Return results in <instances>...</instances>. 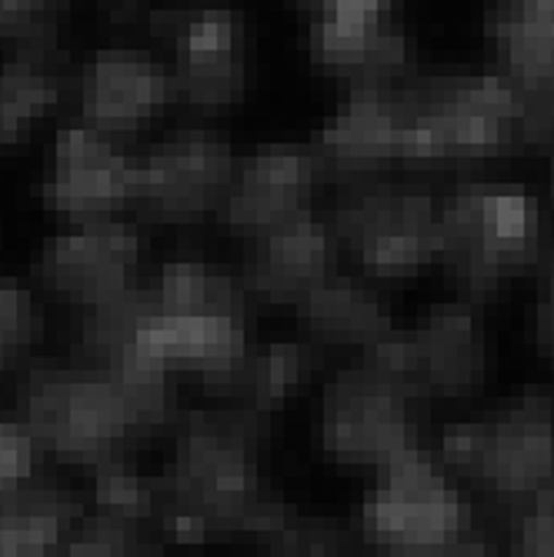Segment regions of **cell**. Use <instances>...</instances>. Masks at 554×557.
<instances>
[{"label":"cell","instance_id":"33","mask_svg":"<svg viewBox=\"0 0 554 557\" xmlns=\"http://www.w3.org/2000/svg\"><path fill=\"white\" fill-rule=\"evenodd\" d=\"M534 341L544 354H554V297L541 294L534 311Z\"/></svg>","mask_w":554,"mask_h":557},{"label":"cell","instance_id":"14","mask_svg":"<svg viewBox=\"0 0 554 557\" xmlns=\"http://www.w3.org/2000/svg\"><path fill=\"white\" fill-rule=\"evenodd\" d=\"M401 134H405L401 87H347L341 108L321 124L315 158L324 177L361 181L401 164Z\"/></svg>","mask_w":554,"mask_h":557},{"label":"cell","instance_id":"9","mask_svg":"<svg viewBox=\"0 0 554 557\" xmlns=\"http://www.w3.org/2000/svg\"><path fill=\"white\" fill-rule=\"evenodd\" d=\"M415 394L374 368L368 358L324 387L321 444L341 465H374L378 471L415 450Z\"/></svg>","mask_w":554,"mask_h":557},{"label":"cell","instance_id":"18","mask_svg":"<svg viewBox=\"0 0 554 557\" xmlns=\"http://www.w3.org/2000/svg\"><path fill=\"white\" fill-rule=\"evenodd\" d=\"M311 61L347 81L361 84H391L411 61V44L394 24V17L378 14H337L305 21Z\"/></svg>","mask_w":554,"mask_h":557},{"label":"cell","instance_id":"12","mask_svg":"<svg viewBox=\"0 0 554 557\" xmlns=\"http://www.w3.org/2000/svg\"><path fill=\"white\" fill-rule=\"evenodd\" d=\"M140 231L131 221H90L74 224L50 240L34 264L37 277L58 297L84 308L108 304L137 284Z\"/></svg>","mask_w":554,"mask_h":557},{"label":"cell","instance_id":"1","mask_svg":"<svg viewBox=\"0 0 554 557\" xmlns=\"http://www.w3.org/2000/svg\"><path fill=\"white\" fill-rule=\"evenodd\" d=\"M401 164L415 171L475 168L521 140L518 97L497 67L415 81L401 87Z\"/></svg>","mask_w":554,"mask_h":557},{"label":"cell","instance_id":"13","mask_svg":"<svg viewBox=\"0 0 554 557\" xmlns=\"http://www.w3.org/2000/svg\"><path fill=\"white\" fill-rule=\"evenodd\" d=\"M44 200L71 224L108 221L137 200V161L114 137L87 124H67L54 144V164L44 181Z\"/></svg>","mask_w":554,"mask_h":557},{"label":"cell","instance_id":"34","mask_svg":"<svg viewBox=\"0 0 554 557\" xmlns=\"http://www.w3.org/2000/svg\"><path fill=\"white\" fill-rule=\"evenodd\" d=\"M100 4H108V8H114L118 14H127L134 4H137V0H100Z\"/></svg>","mask_w":554,"mask_h":557},{"label":"cell","instance_id":"25","mask_svg":"<svg viewBox=\"0 0 554 557\" xmlns=\"http://www.w3.org/2000/svg\"><path fill=\"white\" fill-rule=\"evenodd\" d=\"M305 368L308 350L300 344H271L264 354L247 361L234 391L244 397V408H255L264 414L294 391V384L305 377Z\"/></svg>","mask_w":554,"mask_h":557},{"label":"cell","instance_id":"35","mask_svg":"<svg viewBox=\"0 0 554 557\" xmlns=\"http://www.w3.org/2000/svg\"><path fill=\"white\" fill-rule=\"evenodd\" d=\"M551 190H554V161H551Z\"/></svg>","mask_w":554,"mask_h":557},{"label":"cell","instance_id":"27","mask_svg":"<svg viewBox=\"0 0 554 557\" xmlns=\"http://www.w3.org/2000/svg\"><path fill=\"white\" fill-rule=\"evenodd\" d=\"M61 0H0V40L17 50L58 47Z\"/></svg>","mask_w":554,"mask_h":557},{"label":"cell","instance_id":"28","mask_svg":"<svg viewBox=\"0 0 554 557\" xmlns=\"http://www.w3.org/2000/svg\"><path fill=\"white\" fill-rule=\"evenodd\" d=\"M37 337V304L27 284L0 277V371L21 361Z\"/></svg>","mask_w":554,"mask_h":557},{"label":"cell","instance_id":"24","mask_svg":"<svg viewBox=\"0 0 554 557\" xmlns=\"http://www.w3.org/2000/svg\"><path fill=\"white\" fill-rule=\"evenodd\" d=\"M87 500L94 504L97 515H108L118 521L140 524L158 515V497L155 484L144 481L134 465L121 458H108L94 468H87Z\"/></svg>","mask_w":554,"mask_h":557},{"label":"cell","instance_id":"21","mask_svg":"<svg viewBox=\"0 0 554 557\" xmlns=\"http://www.w3.org/2000/svg\"><path fill=\"white\" fill-rule=\"evenodd\" d=\"M81 515V497L64 487L27 484L0 494V557H58Z\"/></svg>","mask_w":554,"mask_h":557},{"label":"cell","instance_id":"19","mask_svg":"<svg viewBox=\"0 0 554 557\" xmlns=\"http://www.w3.org/2000/svg\"><path fill=\"white\" fill-rule=\"evenodd\" d=\"M297 324L315 347H361L365 354L394 334L384 300L358 277L337 274L297 304Z\"/></svg>","mask_w":554,"mask_h":557},{"label":"cell","instance_id":"5","mask_svg":"<svg viewBox=\"0 0 554 557\" xmlns=\"http://www.w3.org/2000/svg\"><path fill=\"white\" fill-rule=\"evenodd\" d=\"M441 454L494 494L538 497L554 487V400L525 394L481 421L458 424L444 434Z\"/></svg>","mask_w":554,"mask_h":557},{"label":"cell","instance_id":"30","mask_svg":"<svg viewBox=\"0 0 554 557\" xmlns=\"http://www.w3.org/2000/svg\"><path fill=\"white\" fill-rule=\"evenodd\" d=\"M40 441L24 418H0V494L34 484Z\"/></svg>","mask_w":554,"mask_h":557},{"label":"cell","instance_id":"29","mask_svg":"<svg viewBox=\"0 0 554 557\" xmlns=\"http://www.w3.org/2000/svg\"><path fill=\"white\" fill-rule=\"evenodd\" d=\"M347 544V531L331 521H305V518H287L281 531L271 537V547L278 557H337Z\"/></svg>","mask_w":554,"mask_h":557},{"label":"cell","instance_id":"7","mask_svg":"<svg viewBox=\"0 0 554 557\" xmlns=\"http://www.w3.org/2000/svg\"><path fill=\"white\" fill-rule=\"evenodd\" d=\"M147 27L174 50V94L194 114H227L247 90V27L241 11L218 4L150 11Z\"/></svg>","mask_w":554,"mask_h":557},{"label":"cell","instance_id":"16","mask_svg":"<svg viewBox=\"0 0 554 557\" xmlns=\"http://www.w3.org/2000/svg\"><path fill=\"white\" fill-rule=\"evenodd\" d=\"M321 177L324 171L315 158V147L268 144L237 168L218 218L247 237L261 234L297 214H308L311 194Z\"/></svg>","mask_w":554,"mask_h":557},{"label":"cell","instance_id":"4","mask_svg":"<svg viewBox=\"0 0 554 557\" xmlns=\"http://www.w3.org/2000/svg\"><path fill=\"white\" fill-rule=\"evenodd\" d=\"M21 418L58 461L81 468L118 458V447L140 434L114 381L94 364H34L21 394Z\"/></svg>","mask_w":554,"mask_h":557},{"label":"cell","instance_id":"31","mask_svg":"<svg viewBox=\"0 0 554 557\" xmlns=\"http://www.w3.org/2000/svg\"><path fill=\"white\" fill-rule=\"evenodd\" d=\"M512 557H554V487L541 491L518 518L512 534Z\"/></svg>","mask_w":554,"mask_h":557},{"label":"cell","instance_id":"15","mask_svg":"<svg viewBox=\"0 0 554 557\" xmlns=\"http://www.w3.org/2000/svg\"><path fill=\"white\" fill-rule=\"evenodd\" d=\"M174 77L164 64L131 47H108L81 67V124L108 137H131L164 114Z\"/></svg>","mask_w":554,"mask_h":557},{"label":"cell","instance_id":"11","mask_svg":"<svg viewBox=\"0 0 554 557\" xmlns=\"http://www.w3.org/2000/svg\"><path fill=\"white\" fill-rule=\"evenodd\" d=\"M237 164L234 150L211 131H177L137 161V200L144 218L190 224L221 214Z\"/></svg>","mask_w":554,"mask_h":557},{"label":"cell","instance_id":"2","mask_svg":"<svg viewBox=\"0 0 554 557\" xmlns=\"http://www.w3.org/2000/svg\"><path fill=\"white\" fill-rule=\"evenodd\" d=\"M264 414L255 408L194 411L181 428L171 461L150 481L158 515H197L211 524L214 537L244 531L264 497L255 465Z\"/></svg>","mask_w":554,"mask_h":557},{"label":"cell","instance_id":"20","mask_svg":"<svg viewBox=\"0 0 554 557\" xmlns=\"http://www.w3.org/2000/svg\"><path fill=\"white\" fill-rule=\"evenodd\" d=\"M484 34L515 90L554 81V0H488Z\"/></svg>","mask_w":554,"mask_h":557},{"label":"cell","instance_id":"22","mask_svg":"<svg viewBox=\"0 0 554 557\" xmlns=\"http://www.w3.org/2000/svg\"><path fill=\"white\" fill-rule=\"evenodd\" d=\"M64 94L61 50H17L0 64V147L21 144L30 127L54 114Z\"/></svg>","mask_w":554,"mask_h":557},{"label":"cell","instance_id":"10","mask_svg":"<svg viewBox=\"0 0 554 557\" xmlns=\"http://www.w3.org/2000/svg\"><path fill=\"white\" fill-rule=\"evenodd\" d=\"M365 358L415 397H458L484 377V327L478 300H441L415 331H394Z\"/></svg>","mask_w":554,"mask_h":557},{"label":"cell","instance_id":"17","mask_svg":"<svg viewBox=\"0 0 554 557\" xmlns=\"http://www.w3.org/2000/svg\"><path fill=\"white\" fill-rule=\"evenodd\" d=\"M334 234L331 224L297 214L261 234L247 237L244 255V287L271 304L305 300L321 281L331 277Z\"/></svg>","mask_w":554,"mask_h":557},{"label":"cell","instance_id":"32","mask_svg":"<svg viewBox=\"0 0 554 557\" xmlns=\"http://www.w3.org/2000/svg\"><path fill=\"white\" fill-rule=\"evenodd\" d=\"M294 4L305 14V21H315V17H337V14L391 17L401 8V0H294Z\"/></svg>","mask_w":554,"mask_h":557},{"label":"cell","instance_id":"6","mask_svg":"<svg viewBox=\"0 0 554 557\" xmlns=\"http://www.w3.org/2000/svg\"><path fill=\"white\" fill-rule=\"evenodd\" d=\"M441 205L421 190L355 184L334 205L331 234L374 277H411L438 261Z\"/></svg>","mask_w":554,"mask_h":557},{"label":"cell","instance_id":"8","mask_svg":"<svg viewBox=\"0 0 554 557\" xmlns=\"http://www.w3.org/2000/svg\"><path fill=\"white\" fill-rule=\"evenodd\" d=\"M361 524L394 557L438 554L465 537V500L438 461L415 447L381 468Z\"/></svg>","mask_w":554,"mask_h":557},{"label":"cell","instance_id":"3","mask_svg":"<svg viewBox=\"0 0 554 557\" xmlns=\"http://www.w3.org/2000/svg\"><path fill=\"white\" fill-rule=\"evenodd\" d=\"M438 261L471 300L491 297L541 261V208L525 190L461 184L438 214Z\"/></svg>","mask_w":554,"mask_h":557},{"label":"cell","instance_id":"23","mask_svg":"<svg viewBox=\"0 0 554 557\" xmlns=\"http://www.w3.org/2000/svg\"><path fill=\"white\" fill-rule=\"evenodd\" d=\"M150 294H155L164 314H224V318L247 314L244 281H234L231 274L194 258L168 261Z\"/></svg>","mask_w":554,"mask_h":557},{"label":"cell","instance_id":"26","mask_svg":"<svg viewBox=\"0 0 554 557\" xmlns=\"http://www.w3.org/2000/svg\"><path fill=\"white\" fill-rule=\"evenodd\" d=\"M58 557H158V550L144 541L140 524L94 511L81 518L77 531L64 541Z\"/></svg>","mask_w":554,"mask_h":557}]
</instances>
